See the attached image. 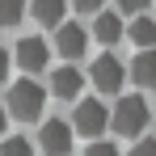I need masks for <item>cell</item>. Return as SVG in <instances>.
Instances as JSON below:
<instances>
[{
	"label": "cell",
	"instance_id": "cell-10",
	"mask_svg": "<svg viewBox=\"0 0 156 156\" xmlns=\"http://www.w3.org/2000/svg\"><path fill=\"white\" fill-rule=\"evenodd\" d=\"M93 38H97L101 47H114V42L122 38V21H118V13H97V21H93Z\"/></svg>",
	"mask_w": 156,
	"mask_h": 156
},
{
	"label": "cell",
	"instance_id": "cell-6",
	"mask_svg": "<svg viewBox=\"0 0 156 156\" xmlns=\"http://www.w3.org/2000/svg\"><path fill=\"white\" fill-rule=\"evenodd\" d=\"M38 148H42L47 156H63L68 148H72V127H68L63 118H47L42 131H38Z\"/></svg>",
	"mask_w": 156,
	"mask_h": 156
},
{
	"label": "cell",
	"instance_id": "cell-5",
	"mask_svg": "<svg viewBox=\"0 0 156 156\" xmlns=\"http://www.w3.org/2000/svg\"><path fill=\"white\" fill-rule=\"evenodd\" d=\"M13 59H17V68H21L26 76H38V72H47V63H51V47H47L42 38H21L17 51H13Z\"/></svg>",
	"mask_w": 156,
	"mask_h": 156
},
{
	"label": "cell",
	"instance_id": "cell-2",
	"mask_svg": "<svg viewBox=\"0 0 156 156\" xmlns=\"http://www.w3.org/2000/svg\"><path fill=\"white\" fill-rule=\"evenodd\" d=\"M42 105H47V93L38 89V80H17L13 89H9V114L13 118H21V122H34L38 114H42Z\"/></svg>",
	"mask_w": 156,
	"mask_h": 156
},
{
	"label": "cell",
	"instance_id": "cell-20",
	"mask_svg": "<svg viewBox=\"0 0 156 156\" xmlns=\"http://www.w3.org/2000/svg\"><path fill=\"white\" fill-rule=\"evenodd\" d=\"M4 118H9V114H4V110H0V135H4Z\"/></svg>",
	"mask_w": 156,
	"mask_h": 156
},
{
	"label": "cell",
	"instance_id": "cell-8",
	"mask_svg": "<svg viewBox=\"0 0 156 156\" xmlns=\"http://www.w3.org/2000/svg\"><path fill=\"white\" fill-rule=\"evenodd\" d=\"M80 84H84V76H80L72 63H63V68L51 72V93L63 97V101H68V97H80Z\"/></svg>",
	"mask_w": 156,
	"mask_h": 156
},
{
	"label": "cell",
	"instance_id": "cell-1",
	"mask_svg": "<svg viewBox=\"0 0 156 156\" xmlns=\"http://www.w3.org/2000/svg\"><path fill=\"white\" fill-rule=\"evenodd\" d=\"M110 127L118 131V135H127V139H135L139 131L148 127V101H144L139 93H127V97H118L114 114H110Z\"/></svg>",
	"mask_w": 156,
	"mask_h": 156
},
{
	"label": "cell",
	"instance_id": "cell-18",
	"mask_svg": "<svg viewBox=\"0 0 156 156\" xmlns=\"http://www.w3.org/2000/svg\"><path fill=\"white\" fill-rule=\"evenodd\" d=\"M72 4H76V9H80V13H97V9H101V4H105V0H72Z\"/></svg>",
	"mask_w": 156,
	"mask_h": 156
},
{
	"label": "cell",
	"instance_id": "cell-16",
	"mask_svg": "<svg viewBox=\"0 0 156 156\" xmlns=\"http://www.w3.org/2000/svg\"><path fill=\"white\" fill-rule=\"evenodd\" d=\"M118 9H122V13H135V17H144L148 0H118Z\"/></svg>",
	"mask_w": 156,
	"mask_h": 156
},
{
	"label": "cell",
	"instance_id": "cell-9",
	"mask_svg": "<svg viewBox=\"0 0 156 156\" xmlns=\"http://www.w3.org/2000/svg\"><path fill=\"white\" fill-rule=\"evenodd\" d=\"M127 76L135 80V84H144V89H156V51H139L131 59Z\"/></svg>",
	"mask_w": 156,
	"mask_h": 156
},
{
	"label": "cell",
	"instance_id": "cell-19",
	"mask_svg": "<svg viewBox=\"0 0 156 156\" xmlns=\"http://www.w3.org/2000/svg\"><path fill=\"white\" fill-rule=\"evenodd\" d=\"M9 76V51H4V47H0V80Z\"/></svg>",
	"mask_w": 156,
	"mask_h": 156
},
{
	"label": "cell",
	"instance_id": "cell-14",
	"mask_svg": "<svg viewBox=\"0 0 156 156\" xmlns=\"http://www.w3.org/2000/svg\"><path fill=\"white\" fill-rule=\"evenodd\" d=\"M0 156H34V148H30V139H21V135H9L0 144Z\"/></svg>",
	"mask_w": 156,
	"mask_h": 156
},
{
	"label": "cell",
	"instance_id": "cell-17",
	"mask_svg": "<svg viewBox=\"0 0 156 156\" xmlns=\"http://www.w3.org/2000/svg\"><path fill=\"white\" fill-rule=\"evenodd\" d=\"M131 156H156V139H139V144L131 148Z\"/></svg>",
	"mask_w": 156,
	"mask_h": 156
},
{
	"label": "cell",
	"instance_id": "cell-7",
	"mask_svg": "<svg viewBox=\"0 0 156 156\" xmlns=\"http://www.w3.org/2000/svg\"><path fill=\"white\" fill-rule=\"evenodd\" d=\"M84 47H89V34H84V26H76V21H63V26L55 30V51L63 55V59H80V55H84Z\"/></svg>",
	"mask_w": 156,
	"mask_h": 156
},
{
	"label": "cell",
	"instance_id": "cell-13",
	"mask_svg": "<svg viewBox=\"0 0 156 156\" xmlns=\"http://www.w3.org/2000/svg\"><path fill=\"white\" fill-rule=\"evenodd\" d=\"M26 0H0V30H13L21 17H26Z\"/></svg>",
	"mask_w": 156,
	"mask_h": 156
},
{
	"label": "cell",
	"instance_id": "cell-11",
	"mask_svg": "<svg viewBox=\"0 0 156 156\" xmlns=\"http://www.w3.org/2000/svg\"><path fill=\"white\" fill-rule=\"evenodd\" d=\"M30 9H34V21H42V26H63V9H68V0H30Z\"/></svg>",
	"mask_w": 156,
	"mask_h": 156
},
{
	"label": "cell",
	"instance_id": "cell-3",
	"mask_svg": "<svg viewBox=\"0 0 156 156\" xmlns=\"http://www.w3.org/2000/svg\"><path fill=\"white\" fill-rule=\"evenodd\" d=\"M110 127V110L101 105V97H80L76 101V114H72V131L80 135H89L93 144H97V135Z\"/></svg>",
	"mask_w": 156,
	"mask_h": 156
},
{
	"label": "cell",
	"instance_id": "cell-4",
	"mask_svg": "<svg viewBox=\"0 0 156 156\" xmlns=\"http://www.w3.org/2000/svg\"><path fill=\"white\" fill-rule=\"evenodd\" d=\"M89 80L101 89V93H118L122 89V80H127V68H122V59L118 55H97L93 59V68H89Z\"/></svg>",
	"mask_w": 156,
	"mask_h": 156
},
{
	"label": "cell",
	"instance_id": "cell-15",
	"mask_svg": "<svg viewBox=\"0 0 156 156\" xmlns=\"http://www.w3.org/2000/svg\"><path fill=\"white\" fill-rule=\"evenodd\" d=\"M84 156H118V148H114V144H105V139H97L93 148H84Z\"/></svg>",
	"mask_w": 156,
	"mask_h": 156
},
{
	"label": "cell",
	"instance_id": "cell-12",
	"mask_svg": "<svg viewBox=\"0 0 156 156\" xmlns=\"http://www.w3.org/2000/svg\"><path fill=\"white\" fill-rule=\"evenodd\" d=\"M127 34H131V42H135V47L152 51V42H156V21H152V17H135Z\"/></svg>",
	"mask_w": 156,
	"mask_h": 156
}]
</instances>
